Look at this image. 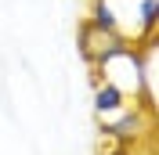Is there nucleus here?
I'll return each instance as SVG.
<instances>
[{
  "instance_id": "f257e3e1",
  "label": "nucleus",
  "mask_w": 159,
  "mask_h": 155,
  "mask_svg": "<svg viewBox=\"0 0 159 155\" xmlns=\"http://www.w3.org/2000/svg\"><path fill=\"white\" fill-rule=\"evenodd\" d=\"M80 54L90 61V65H101V61L109 58V54H116L119 47H127V40H123V33H109V29H101V25H94L90 18L80 22Z\"/></svg>"
},
{
  "instance_id": "f03ea898",
  "label": "nucleus",
  "mask_w": 159,
  "mask_h": 155,
  "mask_svg": "<svg viewBox=\"0 0 159 155\" xmlns=\"http://www.w3.org/2000/svg\"><path fill=\"white\" fill-rule=\"evenodd\" d=\"M127 105V94L119 87H112L109 79L105 83H98V90H94V108H98V116H109V112H116V108Z\"/></svg>"
},
{
  "instance_id": "7ed1b4c3",
  "label": "nucleus",
  "mask_w": 159,
  "mask_h": 155,
  "mask_svg": "<svg viewBox=\"0 0 159 155\" xmlns=\"http://www.w3.org/2000/svg\"><path fill=\"white\" fill-rule=\"evenodd\" d=\"M90 22H94V25H101V29H109V33H119L116 11L109 7V0H94V4H90Z\"/></svg>"
},
{
  "instance_id": "20e7f679",
  "label": "nucleus",
  "mask_w": 159,
  "mask_h": 155,
  "mask_svg": "<svg viewBox=\"0 0 159 155\" xmlns=\"http://www.w3.org/2000/svg\"><path fill=\"white\" fill-rule=\"evenodd\" d=\"M138 15H141V40H152L159 25V0H141Z\"/></svg>"
},
{
  "instance_id": "39448f33",
  "label": "nucleus",
  "mask_w": 159,
  "mask_h": 155,
  "mask_svg": "<svg viewBox=\"0 0 159 155\" xmlns=\"http://www.w3.org/2000/svg\"><path fill=\"white\" fill-rule=\"evenodd\" d=\"M109 152H105V148H101V155H134V152H130V144H116V141H112V137H109Z\"/></svg>"
}]
</instances>
